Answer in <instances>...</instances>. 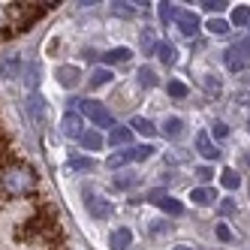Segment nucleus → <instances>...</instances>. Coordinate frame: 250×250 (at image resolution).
<instances>
[{
    "instance_id": "nucleus-1",
    "label": "nucleus",
    "mask_w": 250,
    "mask_h": 250,
    "mask_svg": "<svg viewBox=\"0 0 250 250\" xmlns=\"http://www.w3.org/2000/svg\"><path fill=\"white\" fill-rule=\"evenodd\" d=\"M0 181H3V190L9 196H24V193L33 190V184H37V175H33L30 166H9Z\"/></svg>"
},
{
    "instance_id": "nucleus-2",
    "label": "nucleus",
    "mask_w": 250,
    "mask_h": 250,
    "mask_svg": "<svg viewBox=\"0 0 250 250\" xmlns=\"http://www.w3.org/2000/svg\"><path fill=\"white\" fill-rule=\"evenodd\" d=\"M223 63L226 69H232V73H241V69L250 66V42H235V45H229L223 51Z\"/></svg>"
},
{
    "instance_id": "nucleus-3",
    "label": "nucleus",
    "mask_w": 250,
    "mask_h": 250,
    "mask_svg": "<svg viewBox=\"0 0 250 250\" xmlns=\"http://www.w3.org/2000/svg\"><path fill=\"white\" fill-rule=\"evenodd\" d=\"M79 112H82L84 118H91L97 127H112V130H115V118H112V112L105 109L103 103H94V100H79Z\"/></svg>"
},
{
    "instance_id": "nucleus-4",
    "label": "nucleus",
    "mask_w": 250,
    "mask_h": 250,
    "mask_svg": "<svg viewBox=\"0 0 250 250\" xmlns=\"http://www.w3.org/2000/svg\"><path fill=\"white\" fill-rule=\"evenodd\" d=\"M27 112H30V118H33V124H37V127H45V121H48V103H45V97L30 94Z\"/></svg>"
},
{
    "instance_id": "nucleus-5",
    "label": "nucleus",
    "mask_w": 250,
    "mask_h": 250,
    "mask_svg": "<svg viewBox=\"0 0 250 250\" xmlns=\"http://www.w3.org/2000/svg\"><path fill=\"white\" fill-rule=\"evenodd\" d=\"M84 196H87V211H91V217H97V220L112 217V202H105L103 196H94L91 190H84Z\"/></svg>"
},
{
    "instance_id": "nucleus-6",
    "label": "nucleus",
    "mask_w": 250,
    "mask_h": 250,
    "mask_svg": "<svg viewBox=\"0 0 250 250\" xmlns=\"http://www.w3.org/2000/svg\"><path fill=\"white\" fill-rule=\"evenodd\" d=\"M175 24L184 37H196V33H199V19H196V12H190V9H178Z\"/></svg>"
},
{
    "instance_id": "nucleus-7",
    "label": "nucleus",
    "mask_w": 250,
    "mask_h": 250,
    "mask_svg": "<svg viewBox=\"0 0 250 250\" xmlns=\"http://www.w3.org/2000/svg\"><path fill=\"white\" fill-rule=\"evenodd\" d=\"M61 133L66 136V139H82V115H76V112H66L63 118H61Z\"/></svg>"
},
{
    "instance_id": "nucleus-8",
    "label": "nucleus",
    "mask_w": 250,
    "mask_h": 250,
    "mask_svg": "<svg viewBox=\"0 0 250 250\" xmlns=\"http://www.w3.org/2000/svg\"><path fill=\"white\" fill-rule=\"evenodd\" d=\"M196 151H199L205 160H217V157H220L217 145L211 142V136H208V133H196Z\"/></svg>"
},
{
    "instance_id": "nucleus-9",
    "label": "nucleus",
    "mask_w": 250,
    "mask_h": 250,
    "mask_svg": "<svg viewBox=\"0 0 250 250\" xmlns=\"http://www.w3.org/2000/svg\"><path fill=\"white\" fill-rule=\"evenodd\" d=\"M55 79H58L63 87H76L79 79H82V73H79V66H58V69H55Z\"/></svg>"
},
{
    "instance_id": "nucleus-10",
    "label": "nucleus",
    "mask_w": 250,
    "mask_h": 250,
    "mask_svg": "<svg viewBox=\"0 0 250 250\" xmlns=\"http://www.w3.org/2000/svg\"><path fill=\"white\" fill-rule=\"evenodd\" d=\"M109 244H112V250H127V247L133 244V232H130L127 226L115 229V232H112V238H109Z\"/></svg>"
},
{
    "instance_id": "nucleus-11",
    "label": "nucleus",
    "mask_w": 250,
    "mask_h": 250,
    "mask_svg": "<svg viewBox=\"0 0 250 250\" xmlns=\"http://www.w3.org/2000/svg\"><path fill=\"white\" fill-rule=\"evenodd\" d=\"M154 202H157L160 208H163L166 214H172V217H178V214L184 211V205L178 202V199H172V196H154Z\"/></svg>"
},
{
    "instance_id": "nucleus-12",
    "label": "nucleus",
    "mask_w": 250,
    "mask_h": 250,
    "mask_svg": "<svg viewBox=\"0 0 250 250\" xmlns=\"http://www.w3.org/2000/svg\"><path fill=\"white\" fill-rule=\"evenodd\" d=\"M181 133H184V121L181 118H166L163 121V136L166 139H181Z\"/></svg>"
},
{
    "instance_id": "nucleus-13",
    "label": "nucleus",
    "mask_w": 250,
    "mask_h": 250,
    "mask_svg": "<svg viewBox=\"0 0 250 250\" xmlns=\"http://www.w3.org/2000/svg\"><path fill=\"white\" fill-rule=\"evenodd\" d=\"M100 58H103L105 63H127V61L133 58V51L121 45V48H112V51H105V55H100Z\"/></svg>"
},
{
    "instance_id": "nucleus-14",
    "label": "nucleus",
    "mask_w": 250,
    "mask_h": 250,
    "mask_svg": "<svg viewBox=\"0 0 250 250\" xmlns=\"http://www.w3.org/2000/svg\"><path fill=\"white\" fill-rule=\"evenodd\" d=\"M79 142H82V148H87V151H100L103 148V136L97 130H84Z\"/></svg>"
},
{
    "instance_id": "nucleus-15",
    "label": "nucleus",
    "mask_w": 250,
    "mask_h": 250,
    "mask_svg": "<svg viewBox=\"0 0 250 250\" xmlns=\"http://www.w3.org/2000/svg\"><path fill=\"white\" fill-rule=\"evenodd\" d=\"M190 199H193L196 205H211L214 199H217V193H214L211 187H196V190L190 193Z\"/></svg>"
},
{
    "instance_id": "nucleus-16",
    "label": "nucleus",
    "mask_w": 250,
    "mask_h": 250,
    "mask_svg": "<svg viewBox=\"0 0 250 250\" xmlns=\"http://www.w3.org/2000/svg\"><path fill=\"white\" fill-rule=\"evenodd\" d=\"M69 169H73V172H94L97 169V160H91V157H73V160H69Z\"/></svg>"
},
{
    "instance_id": "nucleus-17",
    "label": "nucleus",
    "mask_w": 250,
    "mask_h": 250,
    "mask_svg": "<svg viewBox=\"0 0 250 250\" xmlns=\"http://www.w3.org/2000/svg\"><path fill=\"white\" fill-rule=\"evenodd\" d=\"M157 55H160V61H163L166 66H172V63H175V58H178V51H175V45H172V42H160V45H157Z\"/></svg>"
},
{
    "instance_id": "nucleus-18",
    "label": "nucleus",
    "mask_w": 250,
    "mask_h": 250,
    "mask_svg": "<svg viewBox=\"0 0 250 250\" xmlns=\"http://www.w3.org/2000/svg\"><path fill=\"white\" fill-rule=\"evenodd\" d=\"M133 148L130 151H121V154H112L109 157V169H121V166H127V163H133Z\"/></svg>"
},
{
    "instance_id": "nucleus-19",
    "label": "nucleus",
    "mask_w": 250,
    "mask_h": 250,
    "mask_svg": "<svg viewBox=\"0 0 250 250\" xmlns=\"http://www.w3.org/2000/svg\"><path fill=\"white\" fill-rule=\"evenodd\" d=\"M220 184H223L226 190H238V187H241V175H238L235 169H226L223 178H220Z\"/></svg>"
},
{
    "instance_id": "nucleus-20",
    "label": "nucleus",
    "mask_w": 250,
    "mask_h": 250,
    "mask_svg": "<svg viewBox=\"0 0 250 250\" xmlns=\"http://www.w3.org/2000/svg\"><path fill=\"white\" fill-rule=\"evenodd\" d=\"M139 42H142V51H145V55H154V51H157V40H154V30H148V27L142 30V40H139Z\"/></svg>"
},
{
    "instance_id": "nucleus-21",
    "label": "nucleus",
    "mask_w": 250,
    "mask_h": 250,
    "mask_svg": "<svg viewBox=\"0 0 250 250\" xmlns=\"http://www.w3.org/2000/svg\"><path fill=\"white\" fill-rule=\"evenodd\" d=\"M130 127H133L136 133H142V136H154V124H151L148 118H133Z\"/></svg>"
},
{
    "instance_id": "nucleus-22",
    "label": "nucleus",
    "mask_w": 250,
    "mask_h": 250,
    "mask_svg": "<svg viewBox=\"0 0 250 250\" xmlns=\"http://www.w3.org/2000/svg\"><path fill=\"white\" fill-rule=\"evenodd\" d=\"M157 12H160V21H163V24L175 21V15H178V9L172 3H157Z\"/></svg>"
},
{
    "instance_id": "nucleus-23",
    "label": "nucleus",
    "mask_w": 250,
    "mask_h": 250,
    "mask_svg": "<svg viewBox=\"0 0 250 250\" xmlns=\"http://www.w3.org/2000/svg\"><path fill=\"white\" fill-rule=\"evenodd\" d=\"M247 21H250V6H235V12H232V24L244 27Z\"/></svg>"
},
{
    "instance_id": "nucleus-24",
    "label": "nucleus",
    "mask_w": 250,
    "mask_h": 250,
    "mask_svg": "<svg viewBox=\"0 0 250 250\" xmlns=\"http://www.w3.org/2000/svg\"><path fill=\"white\" fill-rule=\"evenodd\" d=\"M139 84H142V87H154V84H157V76H154V69L142 66V69H139Z\"/></svg>"
},
{
    "instance_id": "nucleus-25",
    "label": "nucleus",
    "mask_w": 250,
    "mask_h": 250,
    "mask_svg": "<svg viewBox=\"0 0 250 250\" xmlns=\"http://www.w3.org/2000/svg\"><path fill=\"white\" fill-rule=\"evenodd\" d=\"M208 30L214 33V37H223V33H229V21H223V19H211V21H208Z\"/></svg>"
},
{
    "instance_id": "nucleus-26",
    "label": "nucleus",
    "mask_w": 250,
    "mask_h": 250,
    "mask_svg": "<svg viewBox=\"0 0 250 250\" xmlns=\"http://www.w3.org/2000/svg\"><path fill=\"white\" fill-rule=\"evenodd\" d=\"M109 139H112V145H127V142H130V130H124V127H115Z\"/></svg>"
},
{
    "instance_id": "nucleus-27",
    "label": "nucleus",
    "mask_w": 250,
    "mask_h": 250,
    "mask_svg": "<svg viewBox=\"0 0 250 250\" xmlns=\"http://www.w3.org/2000/svg\"><path fill=\"white\" fill-rule=\"evenodd\" d=\"M105 82H112V73L109 69H94V76H91V87H100Z\"/></svg>"
},
{
    "instance_id": "nucleus-28",
    "label": "nucleus",
    "mask_w": 250,
    "mask_h": 250,
    "mask_svg": "<svg viewBox=\"0 0 250 250\" xmlns=\"http://www.w3.org/2000/svg\"><path fill=\"white\" fill-rule=\"evenodd\" d=\"M169 97L184 100V97H187V84H184V82H169Z\"/></svg>"
},
{
    "instance_id": "nucleus-29",
    "label": "nucleus",
    "mask_w": 250,
    "mask_h": 250,
    "mask_svg": "<svg viewBox=\"0 0 250 250\" xmlns=\"http://www.w3.org/2000/svg\"><path fill=\"white\" fill-rule=\"evenodd\" d=\"M202 87H205L211 97H217V94H220V82L214 79V76H202Z\"/></svg>"
},
{
    "instance_id": "nucleus-30",
    "label": "nucleus",
    "mask_w": 250,
    "mask_h": 250,
    "mask_svg": "<svg viewBox=\"0 0 250 250\" xmlns=\"http://www.w3.org/2000/svg\"><path fill=\"white\" fill-rule=\"evenodd\" d=\"M205 12H223L229 3H226V0H205V3H199Z\"/></svg>"
},
{
    "instance_id": "nucleus-31",
    "label": "nucleus",
    "mask_w": 250,
    "mask_h": 250,
    "mask_svg": "<svg viewBox=\"0 0 250 250\" xmlns=\"http://www.w3.org/2000/svg\"><path fill=\"white\" fill-rule=\"evenodd\" d=\"M154 151H157L154 145H142V148H133V157H136V160H148Z\"/></svg>"
},
{
    "instance_id": "nucleus-32",
    "label": "nucleus",
    "mask_w": 250,
    "mask_h": 250,
    "mask_svg": "<svg viewBox=\"0 0 250 250\" xmlns=\"http://www.w3.org/2000/svg\"><path fill=\"white\" fill-rule=\"evenodd\" d=\"M211 133L217 136V139H223V136H229V127H226L223 121H217V124H214V127H211Z\"/></svg>"
},
{
    "instance_id": "nucleus-33",
    "label": "nucleus",
    "mask_w": 250,
    "mask_h": 250,
    "mask_svg": "<svg viewBox=\"0 0 250 250\" xmlns=\"http://www.w3.org/2000/svg\"><path fill=\"white\" fill-rule=\"evenodd\" d=\"M196 178H199V181H211V178H214L211 166H199V169H196Z\"/></svg>"
},
{
    "instance_id": "nucleus-34",
    "label": "nucleus",
    "mask_w": 250,
    "mask_h": 250,
    "mask_svg": "<svg viewBox=\"0 0 250 250\" xmlns=\"http://www.w3.org/2000/svg\"><path fill=\"white\" fill-rule=\"evenodd\" d=\"M220 214H223V217L235 214V202H232V199H223V202H220Z\"/></svg>"
},
{
    "instance_id": "nucleus-35",
    "label": "nucleus",
    "mask_w": 250,
    "mask_h": 250,
    "mask_svg": "<svg viewBox=\"0 0 250 250\" xmlns=\"http://www.w3.org/2000/svg\"><path fill=\"white\" fill-rule=\"evenodd\" d=\"M15 69H19V58H9V61L3 63V76H12Z\"/></svg>"
},
{
    "instance_id": "nucleus-36",
    "label": "nucleus",
    "mask_w": 250,
    "mask_h": 250,
    "mask_svg": "<svg viewBox=\"0 0 250 250\" xmlns=\"http://www.w3.org/2000/svg\"><path fill=\"white\" fill-rule=\"evenodd\" d=\"M217 238H223V241H232V232H229L223 223H217Z\"/></svg>"
},
{
    "instance_id": "nucleus-37",
    "label": "nucleus",
    "mask_w": 250,
    "mask_h": 250,
    "mask_svg": "<svg viewBox=\"0 0 250 250\" xmlns=\"http://www.w3.org/2000/svg\"><path fill=\"white\" fill-rule=\"evenodd\" d=\"M175 250H196V247H190V244H178Z\"/></svg>"
}]
</instances>
